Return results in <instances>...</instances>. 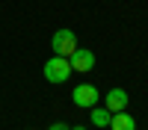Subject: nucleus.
I'll return each instance as SVG.
<instances>
[{"instance_id": "nucleus-1", "label": "nucleus", "mask_w": 148, "mask_h": 130, "mask_svg": "<svg viewBox=\"0 0 148 130\" xmlns=\"http://www.w3.org/2000/svg\"><path fill=\"white\" fill-rule=\"evenodd\" d=\"M71 77V62H68V56H51L45 62V80L47 83H65Z\"/></svg>"}, {"instance_id": "nucleus-2", "label": "nucleus", "mask_w": 148, "mask_h": 130, "mask_svg": "<svg viewBox=\"0 0 148 130\" xmlns=\"http://www.w3.org/2000/svg\"><path fill=\"white\" fill-rule=\"evenodd\" d=\"M51 47H53L56 56H71L77 50V35H74V30H56L53 39H51Z\"/></svg>"}, {"instance_id": "nucleus-3", "label": "nucleus", "mask_w": 148, "mask_h": 130, "mask_svg": "<svg viewBox=\"0 0 148 130\" xmlns=\"http://www.w3.org/2000/svg\"><path fill=\"white\" fill-rule=\"evenodd\" d=\"M71 101L80 106V110H92V106L101 101V92H98L92 83H80V86H74L71 92Z\"/></svg>"}, {"instance_id": "nucleus-4", "label": "nucleus", "mask_w": 148, "mask_h": 130, "mask_svg": "<svg viewBox=\"0 0 148 130\" xmlns=\"http://www.w3.org/2000/svg\"><path fill=\"white\" fill-rule=\"evenodd\" d=\"M68 62H71V71H80V74H89V71L95 68V53L89 50V47H77L71 56H68Z\"/></svg>"}, {"instance_id": "nucleus-5", "label": "nucleus", "mask_w": 148, "mask_h": 130, "mask_svg": "<svg viewBox=\"0 0 148 130\" xmlns=\"http://www.w3.org/2000/svg\"><path fill=\"white\" fill-rule=\"evenodd\" d=\"M127 103H130V101H127V92L121 89V86L110 89L107 98H104V106H107L110 112H121V110H127Z\"/></svg>"}, {"instance_id": "nucleus-6", "label": "nucleus", "mask_w": 148, "mask_h": 130, "mask_svg": "<svg viewBox=\"0 0 148 130\" xmlns=\"http://www.w3.org/2000/svg\"><path fill=\"white\" fill-rule=\"evenodd\" d=\"M110 130H136V118H133L127 110L113 112V118H110Z\"/></svg>"}, {"instance_id": "nucleus-7", "label": "nucleus", "mask_w": 148, "mask_h": 130, "mask_svg": "<svg viewBox=\"0 0 148 130\" xmlns=\"http://www.w3.org/2000/svg\"><path fill=\"white\" fill-rule=\"evenodd\" d=\"M110 118H113V112H110L107 110V106H92V110H89V121L95 124V127H110Z\"/></svg>"}, {"instance_id": "nucleus-8", "label": "nucleus", "mask_w": 148, "mask_h": 130, "mask_svg": "<svg viewBox=\"0 0 148 130\" xmlns=\"http://www.w3.org/2000/svg\"><path fill=\"white\" fill-rule=\"evenodd\" d=\"M47 130H71L65 121H56V124H51V127H47Z\"/></svg>"}, {"instance_id": "nucleus-9", "label": "nucleus", "mask_w": 148, "mask_h": 130, "mask_svg": "<svg viewBox=\"0 0 148 130\" xmlns=\"http://www.w3.org/2000/svg\"><path fill=\"white\" fill-rule=\"evenodd\" d=\"M71 130H86V127H71Z\"/></svg>"}]
</instances>
